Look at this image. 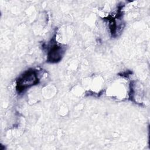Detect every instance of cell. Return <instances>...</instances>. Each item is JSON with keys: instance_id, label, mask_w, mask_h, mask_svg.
Listing matches in <instances>:
<instances>
[{"instance_id": "6da1fadb", "label": "cell", "mask_w": 150, "mask_h": 150, "mask_svg": "<svg viewBox=\"0 0 150 150\" xmlns=\"http://www.w3.org/2000/svg\"><path fill=\"white\" fill-rule=\"evenodd\" d=\"M38 74L36 70H28L18 80L16 90L19 93L22 92L26 88L38 83Z\"/></svg>"}, {"instance_id": "7a4b0ae2", "label": "cell", "mask_w": 150, "mask_h": 150, "mask_svg": "<svg viewBox=\"0 0 150 150\" xmlns=\"http://www.w3.org/2000/svg\"><path fill=\"white\" fill-rule=\"evenodd\" d=\"M64 50L62 47L56 44L52 46L50 50L48 52V61L50 62H57L62 59Z\"/></svg>"}]
</instances>
